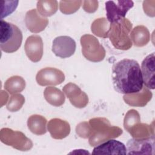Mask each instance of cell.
<instances>
[{
    "label": "cell",
    "mask_w": 155,
    "mask_h": 155,
    "mask_svg": "<svg viewBox=\"0 0 155 155\" xmlns=\"http://www.w3.org/2000/svg\"><path fill=\"white\" fill-rule=\"evenodd\" d=\"M92 154H127V148L121 142L110 139L95 147Z\"/></svg>",
    "instance_id": "cell-7"
},
{
    "label": "cell",
    "mask_w": 155,
    "mask_h": 155,
    "mask_svg": "<svg viewBox=\"0 0 155 155\" xmlns=\"http://www.w3.org/2000/svg\"><path fill=\"white\" fill-rule=\"evenodd\" d=\"M76 42L68 36H60L53 41L52 51L58 57L67 58L71 56L76 50Z\"/></svg>",
    "instance_id": "cell-4"
},
{
    "label": "cell",
    "mask_w": 155,
    "mask_h": 155,
    "mask_svg": "<svg viewBox=\"0 0 155 155\" xmlns=\"http://www.w3.org/2000/svg\"><path fill=\"white\" fill-rule=\"evenodd\" d=\"M112 80L115 90L121 94L137 93L143 88L141 68L134 59L125 58L114 64Z\"/></svg>",
    "instance_id": "cell-1"
},
{
    "label": "cell",
    "mask_w": 155,
    "mask_h": 155,
    "mask_svg": "<svg viewBox=\"0 0 155 155\" xmlns=\"http://www.w3.org/2000/svg\"><path fill=\"white\" fill-rule=\"evenodd\" d=\"M133 5L134 3L131 1H107L105 9L107 19L112 24L120 21L125 16L127 12L133 7Z\"/></svg>",
    "instance_id": "cell-3"
},
{
    "label": "cell",
    "mask_w": 155,
    "mask_h": 155,
    "mask_svg": "<svg viewBox=\"0 0 155 155\" xmlns=\"http://www.w3.org/2000/svg\"><path fill=\"white\" fill-rule=\"evenodd\" d=\"M19 1H4L5 5H2V12L1 19H2L12 14L18 7Z\"/></svg>",
    "instance_id": "cell-9"
},
{
    "label": "cell",
    "mask_w": 155,
    "mask_h": 155,
    "mask_svg": "<svg viewBox=\"0 0 155 155\" xmlns=\"http://www.w3.org/2000/svg\"><path fill=\"white\" fill-rule=\"evenodd\" d=\"M0 47L5 53H12L17 51L21 45L22 33L15 24L1 19Z\"/></svg>",
    "instance_id": "cell-2"
},
{
    "label": "cell",
    "mask_w": 155,
    "mask_h": 155,
    "mask_svg": "<svg viewBox=\"0 0 155 155\" xmlns=\"http://www.w3.org/2000/svg\"><path fill=\"white\" fill-rule=\"evenodd\" d=\"M140 68L145 86L149 89L154 90L155 87V56L154 52L144 58L142 62Z\"/></svg>",
    "instance_id": "cell-6"
},
{
    "label": "cell",
    "mask_w": 155,
    "mask_h": 155,
    "mask_svg": "<svg viewBox=\"0 0 155 155\" xmlns=\"http://www.w3.org/2000/svg\"><path fill=\"white\" fill-rule=\"evenodd\" d=\"M127 154H154V138L134 139L128 140L127 143Z\"/></svg>",
    "instance_id": "cell-5"
},
{
    "label": "cell",
    "mask_w": 155,
    "mask_h": 155,
    "mask_svg": "<svg viewBox=\"0 0 155 155\" xmlns=\"http://www.w3.org/2000/svg\"><path fill=\"white\" fill-rule=\"evenodd\" d=\"M44 73H45L49 78H44V79H42L37 81L38 84L41 85H58L62 83L61 81L56 79L54 78L51 77H61L64 76L63 73L57 69L52 68H46L44 69H42Z\"/></svg>",
    "instance_id": "cell-8"
}]
</instances>
